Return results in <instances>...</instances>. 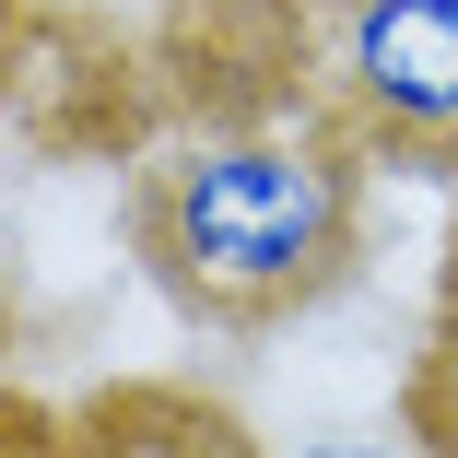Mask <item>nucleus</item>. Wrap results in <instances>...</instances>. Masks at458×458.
Here are the masks:
<instances>
[{
  "mask_svg": "<svg viewBox=\"0 0 458 458\" xmlns=\"http://www.w3.org/2000/svg\"><path fill=\"white\" fill-rule=\"evenodd\" d=\"M130 259L200 329H283L364 270V141L341 118H200L130 165Z\"/></svg>",
  "mask_w": 458,
  "mask_h": 458,
  "instance_id": "nucleus-1",
  "label": "nucleus"
},
{
  "mask_svg": "<svg viewBox=\"0 0 458 458\" xmlns=\"http://www.w3.org/2000/svg\"><path fill=\"white\" fill-rule=\"evenodd\" d=\"M318 118L364 141V165H458V0H329Z\"/></svg>",
  "mask_w": 458,
  "mask_h": 458,
  "instance_id": "nucleus-2",
  "label": "nucleus"
},
{
  "mask_svg": "<svg viewBox=\"0 0 458 458\" xmlns=\"http://www.w3.org/2000/svg\"><path fill=\"white\" fill-rule=\"evenodd\" d=\"M47 458H270V446L200 388H95L47 435Z\"/></svg>",
  "mask_w": 458,
  "mask_h": 458,
  "instance_id": "nucleus-3",
  "label": "nucleus"
},
{
  "mask_svg": "<svg viewBox=\"0 0 458 458\" xmlns=\"http://www.w3.org/2000/svg\"><path fill=\"white\" fill-rule=\"evenodd\" d=\"M411 446L458 458V259H446V294H435V341H423V377H411Z\"/></svg>",
  "mask_w": 458,
  "mask_h": 458,
  "instance_id": "nucleus-4",
  "label": "nucleus"
},
{
  "mask_svg": "<svg viewBox=\"0 0 458 458\" xmlns=\"http://www.w3.org/2000/svg\"><path fill=\"white\" fill-rule=\"evenodd\" d=\"M294 458H435V446H388V435H306Z\"/></svg>",
  "mask_w": 458,
  "mask_h": 458,
  "instance_id": "nucleus-5",
  "label": "nucleus"
},
{
  "mask_svg": "<svg viewBox=\"0 0 458 458\" xmlns=\"http://www.w3.org/2000/svg\"><path fill=\"white\" fill-rule=\"evenodd\" d=\"M212 13H259V24H318L329 0H212Z\"/></svg>",
  "mask_w": 458,
  "mask_h": 458,
  "instance_id": "nucleus-6",
  "label": "nucleus"
},
{
  "mask_svg": "<svg viewBox=\"0 0 458 458\" xmlns=\"http://www.w3.org/2000/svg\"><path fill=\"white\" fill-rule=\"evenodd\" d=\"M0 352H13V294H0Z\"/></svg>",
  "mask_w": 458,
  "mask_h": 458,
  "instance_id": "nucleus-7",
  "label": "nucleus"
}]
</instances>
